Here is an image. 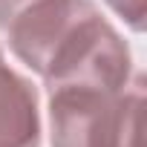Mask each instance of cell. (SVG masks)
Instances as JSON below:
<instances>
[{"label":"cell","instance_id":"1","mask_svg":"<svg viewBox=\"0 0 147 147\" xmlns=\"http://www.w3.org/2000/svg\"><path fill=\"white\" fill-rule=\"evenodd\" d=\"M144 78L121 92L90 87L49 90L52 147H141Z\"/></svg>","mask_w":147,"mask_h":147},{"label":"cell","instance_id":"2","mask_svg":"<svg viewBox=\"0 0 147 147\" xmlns=\"http://www.w3.org/2000/svg\"><path fill=\"white\" fill-rule=\"evenodd\" d=\"M95 12L90 0H0V32L12 52L43 78L55 52Z\"/></svg>","mask_w":147,"mask_h":147},{"label":"cell","instance_id":"3","mask_svg":"<svg viewBox=\"0 0 147 147\" xmlns=\"http://www.w3.org/2000/svg\"><path fill=\"white\" fill-rule=\"evenodd\" d=\"M0 147H40L35 87L6 63L0 49Z\"/></svg>","mask_w":147,"mask_h":147},{"label":"cell","instance_id":"4","mask_svg":"<svg viewBox=\"0 0 147 147\" xmlns=\"http://www.w3.org/2000/svg\"><path fill=\"white\" fill-rule=\"evenodd\" d=\"M107 3L113 6L115 15H121L130 23V29L136 32L144 29V0H107Z\"/></svg>","mask_w":147,"mask_h":147}]
</instances>
